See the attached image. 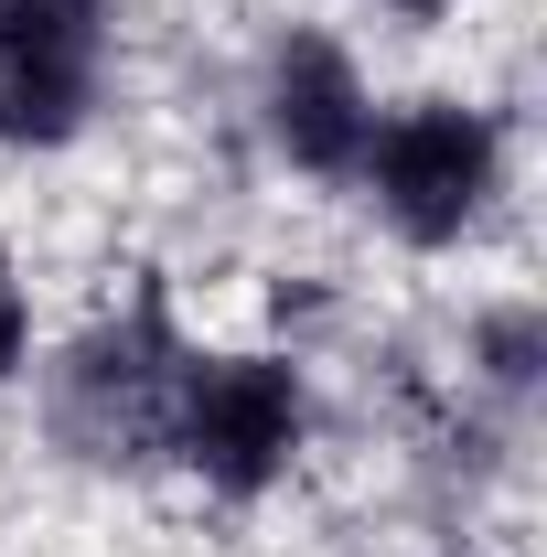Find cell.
Here are the masks:
<instances>
[{"label": "cell", "instance_id": "6da1fadb", "mask_svg": "<svg viewBox=\"0 0 547 557\" xmlns=\"http://www.w3.org/2000/svg\"><path fill=\"white\" fill-rule=\"evenodd\" d=\"M183 364H194V344L172 333V300L139 289L119 322H97V333L44 375V397H54V440H65L75 461H97V472H139V461H161V450H172Z\"/></svg>", "mask_w": 547, "mask_h": 557}, {"label": "cell", "instance_id": "7a4b0ae2", "mask_svg": "<svg viewBox=\"0 0 547 557\" xmlns=\"http://www.w3.org/2000/svg\"><path fill=\"white\" fill-rule=\"evenodd\" d=\"M354 183H365V205L387 214L409 247H462L483 225V205L505 194V129L483 108H462V97L376 108Z\"/></svg>", "mask_w": 547, "mask_h": 557}, {"label": "cell", "instance_id": "3957f363", "mask_svg": "<svg viewBox=\"0 0 547 557\" xmlns=\"http://www.w3.org/2000/svg\"><path fill=\"white\" fill-rule=\"evenodd\" d=\"M312 440V386L290 354H194L172 397V461L226 504H258L290 483Z\"/></svg>", "mask_w": 547, "mask_h": 557}, {"label": "cell", "instance_id": "277c9868", "mask_svg": "<svg viewBox=\"0 0 547 557\" xmlns=\"http://www.w3.org/2000/svg\"><path fill=\"white\" fill-rule=\"evenodd\" d=\"M108 86V0H0V150H65Z\"/></svg>", "mask_w": 547, "mask_h": 557}, {"label": "cell", "instance_id": "5b68a950", "mask_svg": "<svg viewBox=\"0 0 547 557\" xmlns=\"http://www.w3.org/2000/svg\"><path fill=\"white\" fill-rule=\"evenodd\" d=\"M258 119H269V150L312 183H354L365 161V129H376V97L333 33H279L269 75H258Z\"/></svg>", "mask_w": 547, "mask_h": 557}, {"label": "cell", "instance_id": "8992f818", "mask_svg": "<svg viewBox=\"0 0 547 557\" xmlns=\"http://www.w3.org/2000/svg\"><path fill=\"white\" fill-rule=\"evenodd\" d=\"M483 354H494V386H537V311L483 322Z\"/></svg>", "mask_w": 547, "mask_h": 557}, {"label": "cell", "instance_id": "52a82bcc", "mask_svg": "<svg viewBox=\"0 0 547 557\" xmlns=\"http://www.w3.org/2000/svg\"><path fill=\"white\" fill-rule=\"evenodd\" d=\"M22 364H33V289L0 269V386H22Z\"/></svg>", "mask_w": 547, "mask_h": 557}, {"label": "cell", "instance_id": "ba28073f", "mask_svg": "<svg viewBox=\"0 0 547 557\" xmlns=\"http://www.w3.org/2000/svg\"><path fill=\"white\" fill-rule=\"evenodd\" d=\"M387 11H409V22H440V11H451V0H387Z\"/></svg>", "mask_w": 547, "mask_h": 557}]
</instances>
